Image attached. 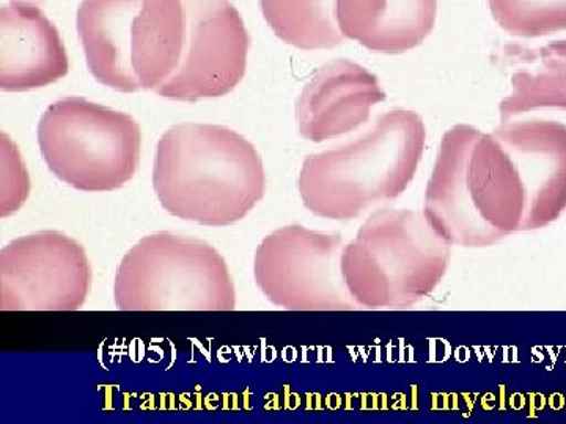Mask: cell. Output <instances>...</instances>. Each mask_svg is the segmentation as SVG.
<instances>
[{"instance_id": "6da1fadb", "label": "cell", "mask_w": 566, "mask_h": 424, "mask_svg": "<svg viewBox=\"0 0 566 424\" xmlns=\"http://www.w3.org/2000/svg\"><path fill=\"white\" fill-rule=\"evenodd\" d=\"M153 188L175 218L227 226L243 221L262 202L266 173L259 151L241 134L181 123L158 141Z\"/></svg>"}, {"instance_id": "7a4b0ae2", "label": "cell", "mask_w": 566, "mask_h": 424, "mask_svg": "<svg viewBox=\"0 0 566 424\" xmlns=\"http://www.w3.org/2000/svg\"><path fill=\"white\" fill-rule=\"evenodd\" d=\"M424 139L416 112H386L359 139L304 159L297 180L304 206L329 221H353L398 199L415 180Z\"/></svg>"}, {"instance_id": "3957f363", "label": "cell", "mask_w": 566, "mask_h": 424, "mask_svg": "<svg viewBox=\"0 0 566 424\" xmlns=\"http://www.w3.org/2000/svg\"><path fill=\"white\" fill-rule=\"evenodd\" d=\"M77 32L88 70L122 93L155 92L180 65L182 0H82Z\"/></svg>"}, {"instance_id": "277c9868", "label": "cell", "mask_w": 566, "mask_h": 424, "mask_svg": "<svg viewBox=\"0 0 566 424\" xmlns=\"http://www.w3.org/2000/svg\"><path fill=\"white\" fill-rule=\"evenodd\" d=\"M447 243L423 211L379 210L365 221L356 240L346 244L342 271L359 308L400 310L438 288L449 269Z\"/></svg>"}, {"instance_id": "5b68a950", "label": "cell", "mask_w": 566, "mask_h": 424, "mask_svg": "<svg viewBox=\"0 0 566 424\" xmlns=\"http://www.w3.org/2000/svg\"><path fill=\"white\" fill-rule=\"evenodd\" d=\"M114 299L122 311H233L237 293L212 245L170 232L142 237L118 264Z\"/></svg>"}, {"instance_id": "8992f818", "label": "cell", "mask_w": 566, "mask_h": 424, "mask_svg": "<svg viewBox=\"0 0 566 424\" xmlns=\"http://www.w3.org/2000/svg\"><path fill=\"white\" fill-rule=\"evenodd\" d=\"M36 134L48 169L77 191H115L139 167V123L88 99L70 96L51 104Z\"/></svg>"}, {"instance_id": "52a82bcc", "label": "cell", "mask_w": 566, "mask_h": 424, "mask_svg": "<svg viewBox=\"0 0 566 424\" xmlns=\"http://www.w3.org/2000/svg\"><path fill=\"white\" fill-rule=\"evenodd\" d=\"M344 237L303 225L268 234L253 262L260 292L275 307L290 311L356 310L346 288L342 255Z\"/></svg>"}, {"instance_id": "ba28073f", "label": "cell", "mask_w": 566, "mask_h": 424, "mask_svg": "<svg viewBox=\"0 0 566 424\" xmlns=\"http://www.w3.org/2000/svg\"><path fill=\"white\" fill-rule=\"evenodd\" d=\"M91 288L87 252L66 234H28L0 252L2 311H76Z\"/></svg>"}, {"instance_id": "9c48e42d", "label": "cell", "mask_w": 566, "mask_h": 424, "mask_svg": "<svg viewBox=\"0 0 566 424\" xmlns=\"http://www.w3.org/2000/svg\"><path fill=\"white\" fill-rule=\"evenodd\" d=\"M186 40L180 65L156 95L177 102L221 98L243 81L249 33L230 0H182Z\"/></svg>"}, {"instance_id": "30bf717a", "label": "cell", "mask_w": 566, "mask_h": 424, "mask_svg": "<svg viewBox=\"0 0 566 424\" xmlns=\"http://www.w3.org/2000/svg\"><path fill=\"white\" fill-rule=\"evenodd\" d=\"M516 163L526 192L523 232L545 229L566 210V126L526 120L495 129Z\"/></svg>"}, {"instance_id": "8fae6325", "label": "cell", "mask_w": 566, "mask_h": 424, "mask_svg": "<svg viewBox=\"0 0 566 424\" xmlns=\"http://www.w3.org/2000/svg\"><path fill=\"white\" fill-rule=\"evenodd\" d=\"M386 93L378 77L356 62L326 63L305 84L296 103V120L305 140L322 141L357 131L370 120L371 107Z\"/></svg>"}, {"instance_id": "7c38bea8", "label": "cell", "mask_w": 566, "mask_h": 424, "mask_svg": "<svg viewBox=\"0 0 566 424\" xmlns=\"http://www.w3.org/2000/svg\"><path fill=\"white\" fill-rule=\"evenodd\" d=\"M70 61L57 28L36 3L11 0L0 10V88L31 92L69 74Z\"/></svg>"}, {"instance_id": "4fadbf2b", "label": "cell", "mask_w": 566, "mask_h": 424, "mask_svg": "<svg viewBox=\"0 0 566 424\" xmlns=\"http://www.w3.org/2000/svg\"><path fill=\"white\" fill-rule=\"evenodd\" d=\"M469 125H458L442 137L433 173L424 191L423 214L447 243L483 248L504 237L476 214L465 182Z\"/></svg>"}, {"instance_id": "5bb4252c", "label": "cell", "mask_w": 566, "mask_h": 424, "mask_svg": "<svg viewBox=\"0 0 566 424\" xmlns=\"http://www.w3.org/2000/svg\"><path fill=\"white\" fill-rule=\"evenodd\" d=\"M465 182L476 214L502 237L523 232L526 192L516 163L497 134L471 126L465 148Z\"/></svg>"}, {"instance_id": "9a60e30c", "label": "cell", "mask_w": 566, "mask_h": 424, "mask_svg": "<svg viewBox=\"0 0 566 424\" xmlns=\"http://www.w3.org/2000/svg\"><path fill=\"white\" fill-rule=\"evenodd\" d=\"M438 0H337L346 39L381 54L415 50L433 31Z\"/></svg>"}, {"instance_id": "2e32d148", "label": "cell", "mask_w": 566, "mask_h": 424, "mask_svg": "<svg viewBox=\"0 0 566 424\" xmlns=\"http://www.w3.org/2000/svg\"><path fill=\"white\" fill-rule=\"evenodd\" d=\"M515 59L512 95L499 106L502 121L524 112L556 107L566 110V41H556L539 50L506 47Z\"/></svg>"}, {"instance_id": "e0dca14e", "label": "cell", "mask_w": 566, "mask_h": 424, "mask_svg": "<svg viewBox=\"0 0 566 424\" xmlns=\"http://www.w3.org/2000/svg\"><path fill=\"white\" fill-rule=\"evenodd\" d=\"M260 7L275 35L297 50H331L344 41L337 0H260Z\"/></svg>"}, {"instance_id": "ac0fdd59", "label": "cell", "mask_w": 566, "mask_h": 424, "mask_svg": "<svg viewBox=\"0 0 566 424\" xmlns=\"http://www.w3.org/2000/svg\"><path fill=\"white\" fill-rule=\"evenodd\" d=\"M504 31L523 39L566 31V0H488Z\"/></svg>"}, {"instance_id": "d6986e66", "label": "cell", "mask_w": 566, "mask_h": 424, "mask_svg": "<svg viewBox=\"0 0 566 424\" xmlns=\"http://www.w3.org/2000/svg\"><path fill=\"white\" fill-rule=\"evenodd\" d=\"M0 212L2 218L14 214L28 200L31 192L28 170L21 161L17 145L11 144L9 137L2 136V178H0Z\"/></svg>"}, {"instance_id": "ffe728a7", "label": "cell", "mask_w": 566, "mask_h": 424, "mask_svg": "<svg viewBox=\"0 0 566 424\" xmlns=\"http://www.w3.org/2000/svg\"><path fill=\"white\" fill-rule=\"evenodd\" d=\"M25 2H32V3H35L36 0H25Z\"/></svg>"}]
</instances>
